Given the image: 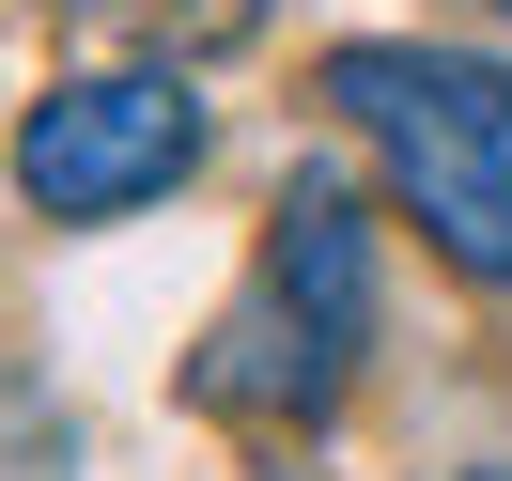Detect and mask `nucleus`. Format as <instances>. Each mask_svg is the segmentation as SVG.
<instances>
[{
  "label": "nucleus",
  "instance_id": "nucleus-5",
  "mask_svg": "<svg viewBox=\"0 0 512 481\" xmlns=\"http://www.w3.org/2000/svg\"><path fill=\"white\" fill-rule=\"evenodd\" d=\"M63 466H78V450H63V419H47L32 388L0 373V481H63Z\"/></svg>",
  "mask_w": 512,
  "mask_h": 481
},
{
  "label": "nucleus",
  "instance_id": "nucleus-1",
  "mask_svg": "<svg viewBox=\"0 0 512 481\" xmlns=\"http://www.w3.org/2000/svg\"><path fill=\"white\" fill-rule=\"evenodd\" d=\"M326 109L373 140L388 202L481 295H512V63H481V47H342Z\"/></svg>",
  "mask_w": 512,
  "mask_h": 481
},
{
  "label": "nucleus",
  "instance_id": "nucleus-4",
  "mask_svg": "<svg viewBox=\"0 0 512 481\" xmlns=\"http://www.w3.org/2000/svg\"><path fill=\"white\" fill-rule=\"evenodd\" d=\"M140 47H249L264 32V0H109Z\"/></svg>",
  "mask_w": 512,
  "mask_h": 481
},
{
  "label": "nucleus",
  "instance_id": "nucleus-6",
  "mask_svg": "<svg viewBox=\"0 0 512 481\" xmlns=\"http://www.w3.org/2000/svg\"><path fill=\"white\" fill-rule=\"evenodd\" d=\"M497 16H512V0H497Z\"/></svg>",
  "mask_w": 512,
  "mask_h": 481
},
{
  "label": "nucleus",
  "instance_id": "nucleus-2",
  "mask_svg": "<svg viewBox=\"0 0 512 481\" xmlns=\"http://www.w3.org/2000/svg\"><path fill=\"white\" fill-rule=\"evenodd\" d=\"M357 342H373V218H357L342 171H295V187L264 202L249 295L218 311V342H202L187 388L218 419H311V404H342Z\"/></svg>",
  "mask_w": 512,
  "mask_h": 481
},
{
  "label": "nucleus",
  "instance_id": "nucleus-3",
  "mask_svg": "<svg viewBox=\"0 0 512 481\" xmlns=\"http://www.w3.org/2000/svg\"><path fill=\"white\" fill-rule=\"evenodd\" d=\"M187 171H202V94H187V63L63 78V94H32V125H16V202L63 218V233L140 218V202H171Z\"/></svg>",
  "mask_w": 512,
  "mask_h": 481
}]
</instances>
